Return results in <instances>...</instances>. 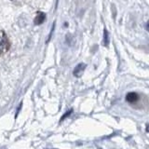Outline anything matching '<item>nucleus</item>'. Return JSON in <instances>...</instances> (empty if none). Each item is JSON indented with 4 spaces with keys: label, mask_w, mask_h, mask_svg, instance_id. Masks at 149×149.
I'll use <instances>...</instances> for the list:
<instances>
[{
    "label": "nucleus",
    "mask_w": 149,
    "mask_h": 149,
    "mask_svg": "<svg viewBox=\"0 0 149 149\" xmlns=\"http://www.w3.org/2000/svg\"><path fill=\"white\" fill-rule=\"evenodd\" d=\"M9 42L7 35L3 31H0V55L6 53L9 49Z\"/></svg>",
    "instance_id": "nucleus-1"
},
{
    "label": "nucleus",
    "mask_w": 149,
    "mask_h": 149,
    "mask_svg": "<svg viewBox=\"0 0 149 149\" xmlns=\"http://www.w3.org/2000/svg\"><path fill=\"white\" fill-rule=\"evenodd\" d=\"M139 99H140V96L136 92H129L128 94L126 95V101L130 104H136V102L139 101Z\"/></svg>",
    "instance_id": "nucleus-2"
},
{
    "label": "nucleus",
    "mask_w": 149,
    "mask_h": 149,
    "mask_svg": "<svg viewBox=\"0 0 149 149\" xmlns=\"http://www.w3.org/2000/svg\"><path fill=\"white\" fill-rule=\"evenodd\" d=\"M87 67V65L85 63H79L77 64L76 68L74 69V77H81L82 76V74L83 72L85 71V69Z\"/></svg>",
    "instance_id": "nucleus-3"
},
{
    "label": "nucleus",
    "mask_w": 149,
    "mask_h": 149,
    "mask_svg": "<svg viewBox=\"0 0 149 149\" xmlns=\"http://www.w3.org/2000/svg\"><path fill=\"white\" fill-rule=\"evenodd\" d=\"M46 20V14L44 12H39L37 14V16L35 18V24L39 25L41 23H43Z\"/></svg>",
    "instance_id": "nucleus-4"
},
{
    "label": "nucleus",
    "mask_w": 149,
    "mask_h": 149,
    "mask_svg": "<svg viewBox=\"0 0 149 149\" xmlns=\"http://www.w3.org/2000/svg\"><path fill=\"white\" fill-rule=\"evenodd\" d=\"M102 42H104V46L107 47L109 45V34H108V32H107V30L104 29V39H102Z\"/></svg>",
    "instance_id": "nucleus-5"
},
{
    "label": "nucleus",
    "mask_w": 149,
    "mask_h": 149,
    "mask_svg": "<svg viewBox=\"0 0 149 149\" xmlns=\"http://www.w3.org/2000/svg\"><path fill=\"white\" fill-rule=\"evenodd\" d=\"M72 112H73V110H69V111L67 112V113H66V114H65V115H63V118H61V120H63V119H64L65 118H67V116H69L70 114H71V113H72Z\"/></svg>",
    "instance_id": "nucleus-6"
},
{
    "label": "nucleus",
    "mask_w": 149,
    "mask_h": 149,
    "mask_svg": "<svg viewBox=\"0 0 149 149\" xmlns=\"http://www.w3.org/2000/svg\"><path fill=\"white\" fill-rule=\"evenodd\" d=\"M146 31L147 32H149V21L146 22Z\"/></svg>",
    "instance_id": "nucleus-7"
},
{
    "label": "nucleus",
    "mask_w": 149,
    "mask_h": 149,
    "mask_svg": "<svg viewBox=\"0 0 149 149\" xmlns=\"http://www.w3.org/2000/svg\"><path fill=\"white\" fill-rule=\"evenodd\" d=\"M146 132H149V124L146 126Z\"/></svg>",
    "instance_id": "nucleus-8"
}]
</instances>
